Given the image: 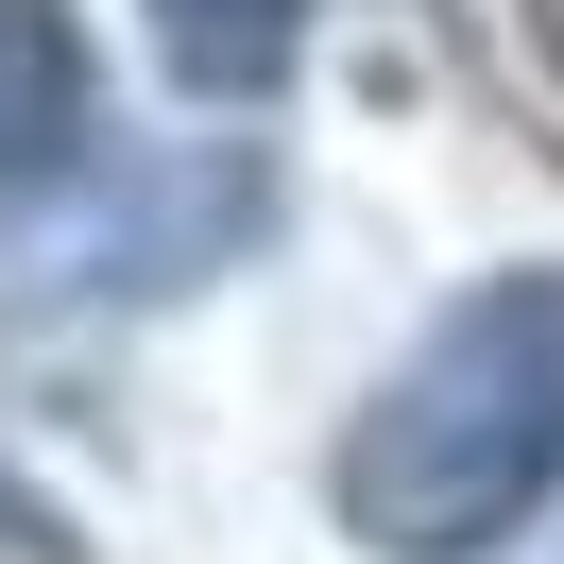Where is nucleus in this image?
Instances as JSON below:
<instances>
[{"label": "nucleus", "instance_id": "2", "mask_svg": "<svg viewBox=\"0 0 564 564\" xmlns=\"http://www.w3.org/2000/svg\"><path fill=\"white\" fill-rule=\"evenodd\" d=\"M104 154V69L69 0H0V206H35Z\"/></svg>", "mask_w": 564, "mask_h": 564}, {"label": "nucleus", "instance_id": "5", "mask_svg": "<svg viewBox=\"0 0 564 564\" xmlns=\"http://www.w3.org/2000/svg\"><path fill=\"white\" fill-rule=\"evenodd\" d=\"M530 52H547V69H564V0H530Z\"/></svg>", "mask_w": 564, "mask_h": 564}, {"label": "nucleus", "instance_id": "4", "mask_svg": "<svg viewBox=\"0 0 564 564\" xmlns=\"http://www.w3.org/2000/svg\"><path fill=\"white\" fill-rule=\"evenodd\" d=\"M0 564H86V547H69V513H52L18 462H0Z\"/></svg>", "mask_w": 564, "mask_h": 564}, {"label": "nucleus", "instance_id": "1", "mask_svg": "<svg viewBox=\"0 0 564 564\" xmlns=\"http://www.w3.org/2000/svg\"><path fill=\"white\" fill-rule=\"evenodd\" d=\"M564 496V257L462 274L325 445V513L377 564H496Z\"/></svg>", "mask_w": 564, "mask_h": 564}, {"label": "nucleus", "instance_id": "3", "mask_svg": "<svg viewBox=\"0 0 564 564\" xmlns=\"http://www.w3.org/2000/svg\"><path fill=\"white\" fill-rule=\"evenodd\" d=\"M138 18H154V69L188 104H274L308 69V0H138Z\"/></svg>", "mask_w": 564, "mask_h": 564}]
</instances>
